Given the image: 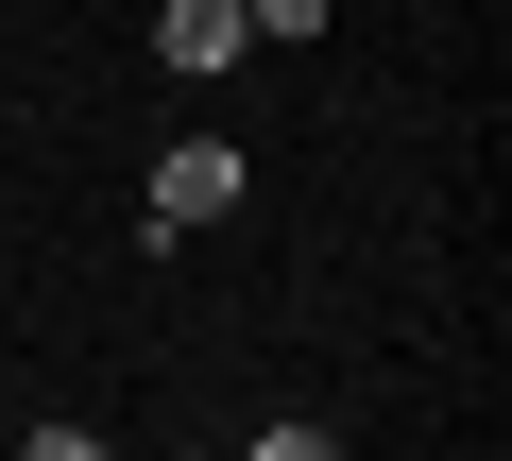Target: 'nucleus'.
Segmentation results:
<instances>
[{"instance_id": "obj_1", "label": "nucleus", "mask_w": 512, "mask_h": 461, "mask_svg": "<svg viewBox=\"0 0 512 461\" xmlns=\"http://www.w3.org/2000/svg\"><path fill=\"white\" fill-rule=\"evenodd\" d=\"M222 205H239V154H222V137H171V154L137 171V222H154V240H205Z\"/></svg>"}, {"instance_id": "obj_2", "label": "nucleus", "mask_w": 512, "mask_h": 461, "mask_svg": "<svg viewBox=\"0 0 512 461\" xmlns=\"http://www.w3.org/2000/svg\"><path fill=\"white\" fill-rule=\"evenodd\" d=\"M256 35H239V0H171V18H154V69H188V86H222Z\"/></svg>"}, {"instance_id": "obj_3", "label": "nucleus", "mask_w": 512, "mask_h": 461, "mask_svg": "<svg viewBox=\"0 0 512 461\" xmlns=\"http://www.w3.org/2000/svg\"><path fill=\"white\" fill-rule=\"evenodd\" d=\"M239 461H342V427H308V410H274V427H256Z\"/></svg>"}, {"instance_id": "obj_4", "label": "nucleus", "mask_w": 512, "mask_h": 461, "mask_svg": "<svg viewBox=\"0 0 512 461\" xmlns=\"http://www.w3.org/2000/svg\"><path fill=\"white\" fill-rule=\"evenodd\" d=\"M18 461H120V444H86V427H35V444H18Z\"/></svg>"}]
</instances>
